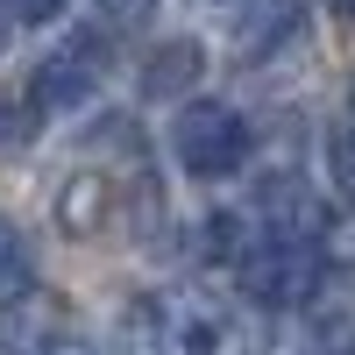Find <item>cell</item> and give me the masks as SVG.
I'll use <instances>...</instances> for the list:
<instances>
[{
    "mask_svg": "<svg viewBox=\"0 0 355 355\" xmlns=\"http://www.w3.org/2000/svg\"><path fill=\"white\" fill-rule=\"evenodd\" d=\"M227 348V313L206 291H142L121 320V355H220Z\"/></svg>",
    "mask_w": 355,
    "mask_h": 355,
    "instance_id": "cell-1",
    "label": "cell"
},
{
    "mask_svg": "<svg viewBox=\"0 0 355 355\" xmlns=\"http://www.w3.org/2000/svg\"><path fill=\"white\" fill-rule=\"evenodd\" d=\"M234 277H242V291L256 306H299V299L320 291L327 256H320V242H306V234H270V227H263Z\"/></svg>",
    "mask_w": 355,
    "mask_h": 355,
    "instance_id": "cell-2",
    "label": "cell"
},
{
    "mask_svg": "<svg viewBox=\"0 0 355 355\" xmlns=\"http://www.w3.org/2000/svg\"><path fill=\"white\" fill-rule=\"evenodd\" d=\"M249 121H242V107H227V100H192L185 114H178V128H171V150L178 164H185L192 178H234L249 164Z\"/></svg>",
    "mask_w": 355,
    "mask_h": 355,
    "instance_id": "cell-3",
    "label": "cell"
},
{
    "mask_svg": "<svg viewBox=\"0 0 355 355\" xmlns=\"http://www.w3.org/2000/svg\"><path fill=\"white\" fill-rule=\"evenodd\" d=\"M100 78H107V43L93 28H71L57 50H43L36 78H28V100H36V114H71L100 93Z\"/></svg>",
    "mask_w": 355,
    "mask_h": 355,
    "instance_id": "cell-4",
    "label": "cell"
},
{
    "mask_svg": "<svg viewBox=\"0 0 355 355\" xmlns=\"http://www.w3.org/2000/svg\"><path fill=\"white\" fill-rule=\"evenodd\" d=\"M306 43V15L291 8V0H270V8H256L242 28H234V50H242V64H270V57H291Z\"/></svg>",
    "mask_w": 355,
    "mask_h": 355,
    "instance_id": "cell-5",
    "label": "cell"
},
{
    "mask_svg": "<svg viewBox=\"0 0 355 355\" xmlns=\"http://www.w3.org/2000/svg\"><path fill=\"white\" fill-rule=\"evenodd\" d=\"M107 206H114V185H107L100 171H78L71 185L57 192V227H64V234H100Z\"/></svg>",
    "mask_w": 355,
    "mask_h": 355,
    "instance_id": "cell-6",
    "label": "cell"
},
{
    "mask_svg": "<svg viewBox=\"0 0 355 355\" xmlns=\"http://www.w3.org/2000/svg\"><path fill=\"white\" fill-rule=\"evenodd\" d=\"M192 78H199V43L178 36V43H164L150 64H142V93H150V100H171V93H185Z\"/></svg>",
    "mask_w": 355,
    "mask_h": 355,
    "instance_id": "cell-7",
    "label": "cell"
},
{
    "mask_svg": "<svg viewBox=\"0 0 355 355\" xmlns=\"http://www.w3.org/2000/svg\"><path fill=\"white\" fill-rule=\"evenodd\" d=\"M28 291H36V256H28L21 227L0 214V306H21Z\"/></svg>",
    "mask_w": 355,
    "mask_h": 355,
    "instance_id": "cell-8",
    "label": "cell"
},
{
    "mask_svg": "<svg viewBox=\"0 0 355 355\" xmlns=\"http://www.w3.org/2000/svg\"><path fill=\"white\" fill-rule=\"evenodd\" d=\"M306 355H355V320H327V327L306 341Z\"/></svg>",
    "mask_w": 355,
    "mask_h": 355,
    "instance_id": "cell-9",
    "label": "cell"
},
{
    "mask_svg": "<svg viewBox=\"0 0 355 355\" xmlns=\"http://www.w3.org/2000/svg\"><path fill=\"white\" fill-rule=\"evenodd\" d=\"M334 178L355 192V107H348V121L334 128Z\"/></svg>",
    "mask_w": 355,
    "mask_h": 355,
    "instance_id": "cell-10",
    "label": "cell"
},
{
    "mask_svg": "<svg viewBox=\"0 0 355 355\" xmlns=\"http://www.w3.org/2000/svg\"><path fill=\"white\" fill-rule=\"evenodd\" d=\"M150 8H157V0H100V15H107L114 28H142V21H150Z\"/></svg>",
    "mask_w": 355,
    "mask_h": 355,
    "instance_id": "cell-11",
    "label": "cell"
},
{
    "mask_svg": "<svg viewBox=\"0 0 355 355\" xmlns=\"http://www.w3.org/2000/svg\"><path fill=\"white\" fill-rule=\"evenodd\" d=\"M36 355H93V341H85V334H43Z\"/></svg>",
    "mask_w": 355,
    "mask_h": 355,
    "instance_id": "cell-12",
    "label": "cell"
},
{
    "mask_svg": "<svg viewBox=\"0 0 355 355\" xmlns=\"http://www.w3.org/2000/svg\"><path fill=\"white\" fill-rule=\"evenodd\" d=\"M0 8H8L15 21H50L57 8H64V0H0Z\"/></svg>",
    "mask_w": 355,
    "mask_h": 355,
    "instance_id": "cell-13",
    "label": "cell"
},
{
    "mask_svg": "<svg viewBox=\"0 0 355 355\" xmlns=\"http://www.w3.org/2000/svg\"><path fill=\"white\" fill-rule=\"evenodd\" d=\"M327 8H334V15H348V21H355V0H327Z\"/></svg>",
    "mask_w": 355,
    "mask_h": 355,
    "instance_id": "cell-14",
    "label": "cell"
},
{
    "mask_svg": "<svg viewBox=\"0 0 355 355\" xmlns=\"http://www.w3.org/2000/svg\"><path fill=\"white\" fill-rule=\"evenodd\" d=\"M8 21H15V15H8V8H0V50H8Z\"/></svg>",
    "mask_w": 355,
    "mask_h": 355,
    "instance_id": "cell-15",
    "label": "cell"
}]
</instances>
